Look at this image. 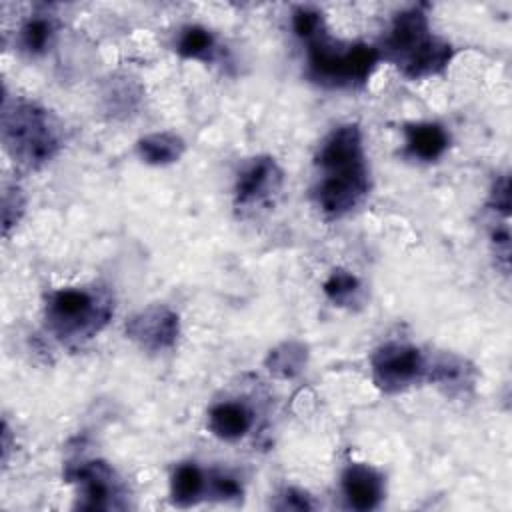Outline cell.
Here are the masks:
<instances>
[{
    "label": "cell",
    "instance_id": "obj_1",
    "mask_svg": "<svg viewBox=\"0 0 512 512\" xmlns=\"http://www.w3.org/2000/svg\"><path fill=\"white\" fill-rule=\"evenodd\" d=\"M320 182L314 190L320 210L330 218H340L360 204L368 192V168L364 160L362 134L356 124L334 128L316 154Z\"/></svg>",
    "mask_w": 512,
    "mask_h": 512
},
{
    "label": "cell",
    "instance_id": "obj_2",
    "mask_svg": "<svg viewBox=\"0 0 512 512\" xmlns=\"http://www.w3.org/2000/svg\"><path fill=\"white\" fill-rule=\"evenodd\" d=\"M384 56L416 80L442 72L452 58V48L432 34L424 6H412L396 14L384 40Z\"/></svg>",
    "mask_w": 512,
    "mask_h": 512
},
{
    "label": "cell",
    "instance_id": "obj_3",
    "mask_svg": "<svg viewBox=\"0 0 512 512\" xmlns=\"http://www.w3.org/2000/svg\"><path fill=\"white\" fill-rule=\"evenodd\" d=\"M308 44V76L330 88H350L364 84L380 60V52L366 44L334 42L326 30L316 34Z\"/></svg>",
    "mask_w": 512,
    "mask_h": 512
},
{
    "label": "cell",
    "instance_id": "obj_4",
    "mask_svg": "<svg viewBox=\"0 0 512 512\" xmlns=\"http://www.w3.org/2000/svg\"><path fill=\"white\" fill-rule=\"evenodd\" d=\"M110 314V300L88 288H60L46 300V324L64 342L92 338Z\"/></svg>",
    "mask_w": 512,
    "mask_h": 512
},
{
    "label": "cell",
    "instance_id": "obj_5",
    "mask_svg": "<svg viewBox=\"0 0 512 512\" xmlns=\"http://www.w3.org/2000/svg\"><path fill=\"white\" fill-rule=\"evenodd\" d=\"M2 136L10 154L30 168L48 162L60 146L50 114L30 102H22L14 110L4 106Z\"/></svg>",
    "mask_w": 512,
    "mask_h": 512
},
{
    "label": "cell",
    "instance_id": "obj_6",
    "mask_svg": "<svg viewBox=\"0 0 512 512\" xmlns=\"http://www.w3.org/2000/svg\"><path fill=\"white\" fill-rule=\"evenodd\" d=\"M428 374L426 360L420 350L400 342L380 346L372 356V376L384 392H398Z\"/></svg>",
    "mask_w": 512,
    "mask_h": 512
},
{
    "label": "cell",
    "instance_id": "obj_7",
    "mask_svg": "<svg viewBox=\"0 0 512 512\" xmlns=\"http://www.w3.org/2000/svg\"><path fill=\"white\" fill-rule=\"evenodd\" d=\"M70 482L78 484L82 502H78L84 510H106L114 508V500L118 498V480L114 470L102 462H82L80 466H72L66 472Z\"/></svg>",
    "mask_w": 512,
    "mask_h": 512
},
{
    "label": "cell",
    "instance_id": "obj_8",
    "mask_svg": "<svg viewBox=\"0 0 512 512\" xmlns=\"http://www.w3.org/2000/svg\"><path fill=\"white\" fill-rule=\"evenodd\" d=\"M126 334L144 350H166L178 338V316L166 306H148L126 322Z\"/></svg>",
    "mask_w": 512,
    "mask_h": 512
},
{
    "label": "cell",
    "instance_id": "obj_9",
    "mask_svg": "<svg viewBox=\"0 0 512 512\" xmlns=\"http://www.w3.org/2000/svg\"><path fill=\"white\" fill-rule=\"evenodd\" d=\"M282 182V172L272 158L252 160L238 176L236 182V204L252 206L266 200L278 190Z\"/></svg>",
    "mask_w": 512,
    "mask_h": 512
},
{
    "label": "cell",
    "instance_id": "obj_10",
    "mask_svg": "<svg viewBox=\"0 0 512 512\" xmlns=\"http://www.w3.org/2000/svg\"><path fill=\"white\" fill-rule=\"evenodd\" d=\"M342 492L354 510H372L382 500V478L368 464H350L342 474Z\"/></svg>",
    "mask_w": 512,
    "mask_h": 512
},
{
    "label": "cell",
    "instance_id": "obj_11",
    "mask_svg": "<svg viewBox=\"0 0 512 512\" xmlns=\"http://www.w3.org/2000/svg\"><path fill=\"white\" fill-rule=\"evenodd\" d=\"M406 150L424 162H432L444 154L448 148V134L440 124L420 122L404 128Z\"/></svg>",
    "mask_w": 512,
    "mask_h": 512
},
{
    "label": "cell",
    "instance_id": "obj_12",
    "mask_svg": "<svg viewBox=\"0 0 512 512\" xmlns=\"http://www.w3.org/2000/svg\"><path fill=\"white\" fill-rule=\"evenodd\" d=\"M210 430L222 440H238L252 426V414L238 402H220L208 414Z\"/></svg>",
    "mask_w": 512,
    "mask_h": 512
},
{
    "label": "cell",
    "instance_id": "obj_13",
    "mask_svg": "<svg viewBox=\"0 0 512 512\" xmlns=\"http://www.w3.org/2000/svg\"><path fill=\"white\" fill-rule=\"evenodd\" d=\"M204 486H206V478L196 464H190V462L180 464L174 470L172 482H170L172 502L178 506H190L198 502V498L204 492Z\"/></svg>",
    "mask_w": 512,
    "mask_h": 512
},
{
    "label": "cell",
    "instance_id": "obj_14",
    "mask_svg": "<svg viewBox=\"0 0 512 512\" xmlns=\"http://www.w3.org/2000/svg\"><path fill=\"white\" fill-rule=\"evenodd\" d=\"M138 152L148 164H170L182 156L184 142L176 134L156 132L138 142Z\"/></svg>",
    "mask_w": 512,
    "mask_h": 512
},
{
    "label": "cell",
    "instance_id": "obj_15",
    "mask_svg": "<svg viewBox=\"0 0 512 512\" xmlns=\"http://www.w3.org/2000/svg\"><path fill=\"white\" fill-rule=\"evenodd\" d=\"M306 362V346L300 342H282L266 358L268 370L278 378H294Z\"/></svg>",
    "mask_w": 512,
    "mask_h": 512
},
{
    "label": "cell",
    "instance_id": "obj_16",
    "mask_svg": "<svg viewBox=\"0 0 512 512\" xmlns=\"http://www.w3.org/2000/svg\"><path fill=\"white\" fill-rule=\"evenodd\" d=\"M54 36V22L46 14L30 16L20 30V44L28 54H42Z\"/></svg>",
    "mask_w": 512,
    "mask_h": 512
},
{
    "label": "cell",
    "instance_id": "obj_17",
    "mask_svg": "<svg viewBox=\"0 0 512 512\" xmlns=\"http://www.w3.org/2000/svg\"><path fill=\"white\" fill-rule=\"evenodd\" d=\"M214 48L212 34L202 26H186L176 42V50L184 58L208 60Z\"/></svg>",
    "mask_w": 512,
    "mask_h": 512
},
{
    "label": "cell",
    "instance_id": "obj_18",
    "mask_svg": "<svg viewBox=\"0 0 512 512\" xmlns=\"http://www.w3.org/2000/svg\"><path fill=\"white\" fill-rule=\"evenodd\" d=\"M360 290V282L354 274H350L348 270H334L328 280L324 282V294L338 306L350 304L354 302L356 294Z\"/></svg>",
    "mask_w": 512,
    "mask_h": 512
},
{
    "label": "cell",
    "instance_id": "obj_19",
    "mask_svg": "<svg viewBox=\"0 0 512 512\" xmlns=\"http://www.w3.org/2000/svg\"><path fill=\"white\" fill-rule=\"evenodd\" d=\"M292 28L296 32L298 38L302 40H312L316 34H320L324 30V20L322 14L318 10L300 6L292 12Z\"/></svg>",
    "mask_w": 512,
    "mask_h": 512
},
{
    "label": "cell",
    "instance_id": "obj_20",
    "mask_svg": "<svg viewBox=\"0 0 512 512\" xmlns=\"http://www.w3.org/2000/svg\"><path fill=\"white\" fill-rule=\"evenodd\" d=\"M210 486H212V492H214L218 498H224V500H228V498H236V496H240V492H242L240 484H238L232 476H228V474H220V472L212 474V478H210Z\"/></svg>",
    "mask_w": 512,
    "mask_h": 512
},
{
    "label": "cell",
    "instance_id": "obj_21",
    "mask_svg": "<svg viewBox=\"0 0 512 512\" xmlns=\"http://www.w3.org/2000/svg\"><path fill=\"white\" fill-rule=\"evenodd\" d=\"M278 510H310L312 502L308 500V496L296 488H288L282 492L280 502L276 504Z\"/></svg>",
    "mask_w": 512,
    "mask_h": 512
}]
</instances>
